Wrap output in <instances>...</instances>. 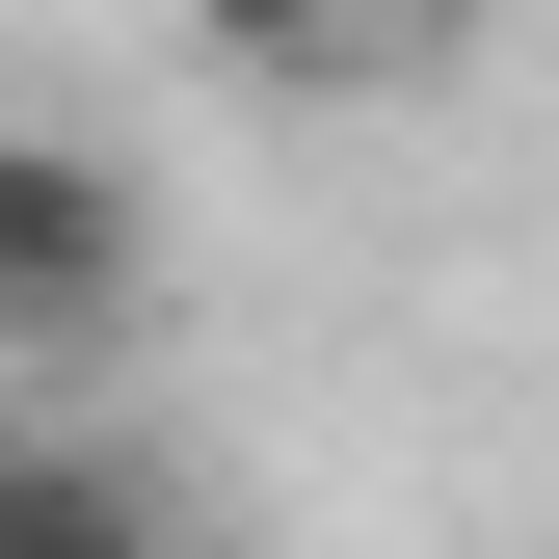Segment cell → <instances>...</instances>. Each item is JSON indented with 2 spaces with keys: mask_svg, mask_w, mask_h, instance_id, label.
<instances>
[{
  "mask_svg": "<svg viewBox=\"0 0 559 559\" xmlns=\"http://www.w3.org/2000/svg\"><path fill=\"white\" fill-rule=\"evenodd\" d=\"M133 320H160V214H133V160L53 133V107H0V346H133Z\"/></svg>",
  "mask_w": 559,
  "mask_h": 559,
  "instance_id": "6da1fadb",
  "label": "cell"
},
{
  "mask_svg": "<svg viewBox=\"0 0 559 559\" xmlns=\"http://www.w3.org/2000/svg\"><path fill=\"white\" fill-rule=\"evenodd\" d=\"M0 559H214L133 427H0Z\"/></svg>",
  "mask_w": 559,
  "mask_h": 559,
  "instance_id": "7a4b0ae2",
  "label": "cell"
},
{
  "mask_svg": "<svg viewBox=\"0 0 559 559\" xmlns=\"http://www.w3.org/2000/svg\"><path fill=\"white\" fill-rule=\"evenodd\" d=\"M187 27H214V53H346L373 0H187Z\"/></svg>",
  "mask_w": 559,
  "mask_h": 559,
  "instance_id": "3957f363",
  "label": "cell"
}]
</instances>
